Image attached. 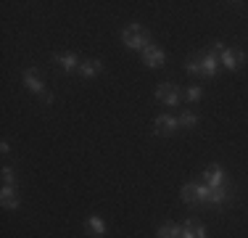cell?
Wrapping results in <instances>:
<instances>
[{
	"label": "cell",
	"instance_id": "cell-1",
	"mask_svg": "<svg viewBox=\"0 0 248 238\" xmlns=\"http://www.w3.org/2000/svg\"><path fill=\"white\" fill-rule=\"evenodd\" d=\"M122 43L127 45L129 51L143 53L145 48L151 45V32L143 27V24H129V27H124V32H122Z\"/></svg>",
	"mask_w": 248,
	"mask_h": 238
},
{
	"label": "cell",
	"instance_id": "cell-2",
	"mask_svg": "<svg viewBox=\"0 0 248 238\" xmlns=\"http://www.w3.org/2000/svg\"><path fill=\"white\" fill-rule=\"evenodd\" d=\"M214 51L219 53V64L227 71H238L246 64V53L240 48H227L224 43H214Z\"/></svg>",
	"mask_w": 248,
	"mask_h": 238
},
{
	"label": "cell",
	"instance_id": "cell-3",
	"mask_svg": "<svg viewBox=\"0 0 248 238\" xmlns=\"http://www.w3.org/2000/svg\"><path fill=\"white\" fill-rule=\"evenodd\" d=\"M156 101L161 106L174 109V106H180V101H182V90L174 85V82H161V85L156 87Z\"/></svg>",
	"mask_w": 248,
	"mask_h": 238
},
{
	"label": "cell",
	"instance_id": "cell-4",
	"mask_svg": "<svg viewBox=\"0 0 248 238\" xmlns=\"http://www.w3.org/2000/svg\"><path fill=\"white\" fill-rule=\"evenodd\" d=\"M182 201H185L187 206H203L206 201V186L203 183H185L180 190Z\"/></svg>",
	"mask_w": 248,
	"mask_h": 238
},
{
	"label": "cell",
	"instance_id": "cell-5",
	"mask_svg": "<svg viewBox=\"0 0 248 238\" xmlns=\"http://www.w3.org/2000/svg\"><path fill=\"white\" fill-rule=\"evenodd\" d=\"M230 196H232V188L227 186H219V188H206V201L203 206H214V209H219V206L230 204Z\"/></svg>",
	"mask_w": 248,
	"mask_h": 238
},
{
	"label": "cell",
	"instance_id": "cell-6",
	"mask_svg": "<svg viewBox=\"0 0 248 238\" xmlns=\"http://www.w3.org/2000/svg\"><path fill=\"white\" fill-rule=\"evenodd\" d=\"M53 61L58 64V69H61V71H66V74H74V71H79V67H82L79 56H77L74 51H63V53H56V56H53Z\"/></svg>",
	"mask_w": 248,
	"mask_h": 238
},
{
	"label": "cell",
	"instance_id": "cell-7",
	"mask_svg": "<svg viewBox=\"0 0 248 238\" xmlns=\"http://www.w3.org/2000/svg\"><path fill=\"white\" fill-rule=\"evenodd\" d=\"M198 61H201V74L203 77H217L219 74V53L211 48L209 53H203V56H198Z\"/></svg>",
	"mask_w": 248,
	"mask_h": 238
},
{
	"label": "cell",
	"instance_id": "cell-8",
	"mask_svg": "<svg viewBox=\"0 0 248 238\" xmlns=\"http://www.w3.org/2000/svg\"><path fill=\"white\" fill-rule=\"evenodd\" d=\"M177 127H180V119L172 117V114H158L156 122H153V133H156V135H167V138L177 133Z\"/></svg>",
	"mask_w": 248,
	"mask_h": 238
},
{
	"label": "cell",
	"instance_id": "cell-9",
	"mask_svg": "<svg viewBox=\"0 0 248 238\" xmlns=\"http://www.w3.org/2000/svg\"><path fill=\"white\" fill-rule=\"evenodd\" d=\"M203 186L206 188H219V186H227V175L219 164H209L203 170Z\"/></svg>",
	"mask_w": 248,
	"mask_h": 238
},
{
	"label": "cell",
	"instance_id": "cell-10",
	"mask_svg": "<svg viewBox=\"0 0 248 238\" xmlns=\"http://www.w3.org/2000/svg\"><path fill=\"white\" fill-rule=\"evenodd\" d=\"M85 233L90 238H103L108 233V225H106V220L100 217V214H90V217L85 220Z\"/></svg>",
	"mask_w": 248,
	"mask_h": 238
},
{
	"label": "cell",
	"instance_id": "cell-11",
	"mask_svg": "<svg viewBox=\"0 0 248 238\" xmlns=\"http://www.w3.org/2000/svg\"><path fill=\"white\" fill-rule=\"evenodd\" d=\"M164 61H167V53H164V48H158V45H153V43H151V45L143 51V64H145L148 69L161 67Z\"/></svg>",
	"mask_w": 248,
	"mask_h": 238
},
{
	"label": "cell",
	"instance_id": "cell-12",
	"mask_svg": "<svg viewBox=\"0 0 248 238\" xmlns=\"http://www.w3.org/2000/svg\"><path fill=\"white\" fill-rule=\"evenodd\" d=\"M0 204H3V209H19L21 206L19 190L14 186H3V190H0Z\"/></svg>",
	"mask_w": 248,
	"mask_h": 238
},
{
	"label": "cell",
	"instance_id": "cell-13",
	"mask_svg": "<svg viewBox=\"0 0 248 238\" xmlns=\"http://www.w3.org/2000/svg\"><path fill=\"white\" fill-rule=\"evenodd\" d=\"M24 85H27V90H32L34 95H45L43 77L37 74V69H24Z\"/></svg>",
	"mask_w": 248,
	"mask_h": 238
},
{
	"label": "cell",
	"instance_id": "cell-14",
	"mask_svg": "<svg viewBox=\"0 0 248 238\" xmlns=\"http://www.w3.org/2000/svg\"><path fill=\"white\" fill-rule=\"evenodd\" d=\"M180 238H206V225L198 222L196 217H190L185 225H182V236Z\"/></svg>",
	"mask_w": 248,
	"mask_h": 238
},
{
	"label": "cell",
	"instance_id": "cell-15",
	"mask_svg": "<svg viewBox=\"0 0 248 238\" xmlns=\"http://www.w3.org/2000/svg\"><path fill=\"white\" fill-rule=\"evenodd\" d=\"M100 71H103V61H98V58H90V61H82L79 67V77H98Z\"/></svg>",
	"mask_w": 248,
	"mask_h": 238
},
{
	"label": "cell",
	"instance_id": "cell-16",
	"mask_svg": "<svg viewBox=\"0 0 248 238\" xmlns=\"http://www.w3.org/2000/svg\"><path fill=\"white\" fill-rule=\"evenodd\" d=\"M182 236V225H174V222H167L156 230V238H180Z\"/></svg>",
	"mask_w": 248,
	"mask_h": 238
},
{
	"label": "cell",
	"instance_id": "cell-17",
	"mask_svg": "<svg viewBox=\"0 0 248 238\" xmlns=\"http://www.w3.org/2000/svg\"><path fill=\"white\" fill-rule=\"evenodd\" d=\"M182 95H185L187 103H198V101L203 98V87H201V85H190V87L182 90Z\"/></svg>",
	"mask_w": 248,
	"mask_h": 238
},
{
	"label": "cell",
	"instance_id": "cell-18",
	"mask_svg": "<svg viewBox=\"0 0 248 238\" xmlns=\"http://www.w3.org/2000/svg\"><path fill=\"white\" fill-rule=\"evenodd\" d=\"M177 119H180V127H185V130H193L198 124V114H196V111H182Z\"/></svg>",
	"mask_w": 248,
	"mask_h": 238
},
{
	"label": "cell",
	"instance_id": "cell-19",
	"mask_svg": "<svg viewBox=\"0 0 248 238\" xmlns=\"http://www.w3.org/2000/svg\"><path fill=\"white\" fill-rule=\"evenodd\" d=\"M3 186H14L16 188V183H19V175H16V170L14 167H3Z\"/></svg>",
	"mask_w": 248,
	"mask_h": 238
},
{
	"label": "cell",
	"instance_id": "cell-20",
	"mask_svg": "<svg viewBox=\"0 0 248 238\" xmlns=\"http://www.w3.org/2000/svg\"><path fill=\"white\" fill-rule=\"evenodd\" d=\"M185 71H187L190 77H203V74H201V61H198V58H187Z\"/></svg>",
	"mask_w": 248,
	"mask_h": 238
},
{
	"label": "cell",
	"instance_id": "cell-21",
	"mask_svg": "<svg viewBox=\"0 0 248 238\" xmlns=\"http://www.w3.org/2000/svg\"><path fill=\"white\" fill-rule=\"evenodd\" d=\"M0 151H3V156H8V153H11V146H8V140H3V143H0Z\"/></svg>",
	"mask_w": 248,
	"mask_h": 238
}]
</instances>
